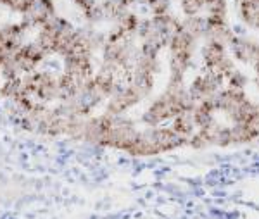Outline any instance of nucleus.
<instances>
[{"label":"nucleus","instance_id":"f257e3e1","mask_svg":"<svg viewBox=\"0 0 259 219\" xmlns=\"http://www.w3.org/2000/svg\"><path fill=\"white\" fill-rule=\"evenodd\" d=\"M194 105L195 102L187 92L185 79L168 78V85H166L164 92L157 95L142 112L140 123H144L145 128L162 126L168 121H173L183 111L194 109Z\"/></svg>","mask_w":259,"mask_h":219},{"label":"nucleus","instance_id":"f03ea898","mask_svg":"<svg viewBox=\"0 0 259 219\" xmlns=\"http://www.w3.org/2000/svg\"><path fill=\"white\" fill-rule=\"evenodd\" d=\"M187 143L189 140L173 132L171 126H154V128L140 129L135 143L130 147L126 154L133 157H154V155L182 149Z\"/></svg>","mask_w":259,"mask_h":219},{"label":"nucleus","instance_id":"7ed1b4c3","mask_svg":"<svg viewBox=\"0 0 259 219\" xmlns=\"http://www.w3.org/2000/svg\"><path fill=\"white\" fill-rule=\"evenodd\" d=\"M76 28L62 16H56L38 28L35 41L47 52V56H59L61 59L68 56L73 47Z\"/></svg>","mask_w":259,"mask_h":219},{"label":"nucleus","instance_id":"20e7f679","mask_svg":"<svg viewBox=\"0 0 259 219\" xmlns=\"http://www.w3.org/2000/svg\"><path fill=\"white\" fill-rule=\"evenodd\" d=\"M21 92L36 104L52 105L59 102L57 74L49 69H38L21 78Z\"/></svg>","mask_w":259,"mask_h":219},{"label":"nucleus","instance_id":"39448f33","mask_svg":"<svg viewBox=\"0 0 259 219\" xmlns=\"http://www.w3.org/2000/svg\"><path fill=\"white\" fill-rule=\"evenodd\" d=\"M166 49H168L169 54L168 78L185 79V73L194 64V56H195V50H197V40H194L189 33L180 29L177 35L171 38Z\"/></svg>","mask_w":259,"mask_h":219},{"label":"nucleus","instance_id":"423d86ee","mask_svg":"<svg viewBox=\"0 0 259 219\" xmlns=\"http://www.w3.org/2000/svg\"><path fill=\"white\" fill-rule=\"evenodd\" d=\"M140 129L135 124V121L128 119L126 116H109L107 114V124L106 133H104V140L100 149H111L119 150V152L126 154L130 147L135 143L139 137Z\"/></svg>","mask_w":259,"mask_h":219},{"label":"nucleus","instance_id":"0eeeda50","mask_svg":"<svg viewBox=\"0 0 259 219\" xmlns=\"http://www.w3.org/2000/svg\"><path fill=\"white\" fill-rule=\"evenodd\" d=\"M95 71V56L90 52H69L62 57V73L69 74L81 85L89 83L94 78Z\"/></svg>","mask_w":259,"mask_h":219},{"label":"nucleus","instance_id":"6e6552de","mask_svg":"<svg viewBox=\"0 0 259 219\" xmlns=\"http://www.w3.org/2000/svg\"><path fill=\"white\" fill-rule=\"evenodd\" d=\"M142 100H144V97L128 83V85L118 88V90L106 100V104H104V112L109 116H124L128 111L137 107Z\"/></svg>","mask_w":259,"mask_h":219},{"label":"nucleus","instance_id":"1a4fd4ad","mask_svg":"<svg viewBox=\"0 0 259 219\" xmlns=\"http://www.w3.org/2000/svg\"><path fill=\"white\" fill-rule=\"evenodd\" d=\"M223 83H225L223 76L212 73V71L204 69V73L197 74V76L190 81V85H187V92H189L190 99L197 104L200 100L207 99V97L218 94L221 90V86H223Z\"/></svg>","mask_w":259,"mask_h":219},{"label":"nucleus","instance_id":"9d476101","mask_svg":"<svg viewBox=\"0 0 259 219\" xmlns=\"http://www.w3.org/2000/svg\"><path fill=\"white\" fill-rule=\"evenodd\" d=\"M47 57H49L47 52H45L35 40H31V41H26V43L12 56V61L18 66L19 73L24 76V74H30L33 71H38L40 66L44 64Z\"/></svg>","mask_w":259,"mask_h":219},{"label":"nucleus","instance_id":"9b49d317","mask_svg":"<svg viewBox=\"0 0 259 219\" xmlns=\"http://www.w3.org/2000/svg\"><path fill=\"white\" fill-rule=\"evenodd\" d=\"M28 29L21 23H9L0 26V56L12 57L26 43Z\"/></svg>","mask_w":259,"mask_h":219},{"label":"nucleus","instance_id":"f8f14e48","mask_svg":"<svg viewBox=\"0 0 259 219\" xmlns=\"http://www.w3.org/2000/svg\"><path fill=\"white\" fill-rule=\"evenodd\" d=\"M56 16L57 11L54 0H31L28 11L23 14L21 24L30 31L31 28H41L45 23H49Z\"/></svg>","mask_w":259,"mask_h":219},{"label":"nucleus","instance_id":"ddd939ff","mask_svg":"<svg viewBox=\"0 0 259 219\" xmlns=\"http://www.w3.org/2000/svg\"><path fill=\"white\" fill-rule=\"evenodd\" d=\"M230 56L233 61L240 62L244 66L252 67L259 59V43L254 41L252 38H245V36H233V40L228 45Z\"/></svg>","mask_w":259,"mask_h":219},{"label":"nucleus","instance_id":"4468645a","mask_svg":"<svg viewBox=\"0 0 259 219\" xmlns=\"http://www.w3.org/2000/svg\"><path fill=\"white\" fill-rule=\"evenodd\" d=\"M150 23L156 28V31L162 36V40L166 41V45L169 43L171 38L182 29V21L173 14H162V16H152Z\"/></svg>","mask_w":259,"mask_h":219},{"label":"nucleus","instance_id":"2eb2a0df","mask_svg":"<svg viewBox=\"0 0 259 219\" xmlns=\"http://www.w3.org/2000/svg\"><path fill=\"white\" fill-rule=\"evenodd\" d=\"M227 56H228L227 47L214 40H206L202 47H200V57H202V62L206 69H214V67H218V64Z\"/></svg>","mask_w":259,"mask_h":219},{"label":"nucleus","instance_id":"dca6fc26","mask_svg":"<svg viewBox=\"0 0 259 219\" xmlns=\"http://www.w3.org/2000/svg\"><path fill=\"white\" fill-rule=\"evenodd\" d=\"M206 19H207L206 40H214V41H218V43L225 45V47H228L230 41L235 36V31L228 26L225 19H209V18H206Z\"/></svg>","mask_w":259,"mask_h":219},{"label":"nucleus","instance_id":"f3484780","mask_svg":"<svg viewBox=\"0 0 259 219\" xmlns=\"http://www.w3.org/2000/svg\"><path fill=\"white\" fill-rule=\"evenodd\" d=\"M171 129L173 132H177L180 137L183 138H189L197 132V126H195V121H194V112L190 111H183L182 114H178L175 117L173 121H171Z\"/></svg>","mask_w":259,"mask_h":219},{"label":"nucleus","instance_id":"a211bd4d","mask_svg":"<svg viewBox=\"0 0 259 219\" xmlns=\"http://www.w3.org/2000/svg\"><path fill=\"white\" fill-rule=\"evenodd\" d=\"M182 29L189 33L194 40H206L207 36V19L202 16H190L182 21Z\"/></svg>","mask_w":259,"mask_h":219},{"label":"nucleus","instance_id":"6ab92c4d","mask_svg":"<svg viewBox=\"0 0 259 219\" xmlns=\"http://www.w3.org/2000/svg\"><path fill=\"white\" fill-rule=\"evenodd\" d=\"M140 21L142 19L139 18V14H137V12H132L130 9H126L118 18V21L114 23V26L123 29V31L128 33V35L137 36V31H139V26H140Z\"/></svg>","mask_w":259,"mask_h":219},{"label":"nucleus","instance_id":"aec40b11","mask_svg":"<svg viewBox=\"0 0 259 219\" xmlns=\"http://www.w3.org/2000/svg\"><path fill=\"white\" fill-rule=\"evenodd\" d=\"M230 133H232V145H245L256 140L244 123L230 124Z\"/></svg>","mask_w":259,"mask_h":219},{"label":"nucleus","instance_id":"412c9836","mask_svg":"<svg viewBox=\"0 0 259 219\" xmlns=\"http://www.w3.org/2000/svg\"><path fill=\"white\" fill-rule=\"evenodd\" d=\"M240 18L249 28L259 29V6L249 2H240Z\"/></svg>","mask_w":259,"mask_h":219},{"label":"nucleus","instance_id":"4be33fe9","mask_svg":"<svg viewBox=\"0 0 259 219\" xmlns=\"http://www.w3.org/2000/svg\"><path fill=\"white\" fill-rule=\"evenodd\" d=\"M21 94V78L16 79H2L0 81V97L6 100H12Z\"/></svg>","mask_w":259,"mask_h":219},{"label":"nucleus","instance_id":"5701e85b","mask_svg":"<svg viewBox=\"0 0 259 219\" xmlns=\"http://www.w3.org/2000/svg\"><path fill=\"white\" fill-rule=\"evenodd\" d=\"M225 81L228 83V88H237V90H245V86L249 85V78L245 76V73H242L240 69H233L232 73L225 78Z\"/></svg>","mask_w":259,"mask_h":219},{"label":"nucleus","instance_id":"b1692460","mask_svg":"<svg viewBox=\"0 0 259 219\" xmlns=\"http://www.w3.org/2000/svg\"><path fill=\"white\" fill-rule=\"evenodd\" d=\"M180 7L187 18L199 16V12L204 9V0H180Z\"/></svg>","mask_w":259,"mask_h":219},{"label":"nucleus","instance_id":"393cba45","mask_svg":"<svg viewBox=\"0 0 259 219\" xmlns=\"http://www.w3.org/2000/svg\"><path fill=\"white\" fill-rule=\"evenodd\" d=\"M30 2L31 0H0V6L9 9L11 12L23 16L28 11V7H30Z\"/></svg>","mask_w":259,"mask_h":219},{"label":"nucleus","instance_id":"a878e982","mask_svg":"<svg viewBox=\"0 0 259 219\" xmlns=\"http://www.w3.org/2000/svg\"><path fill=\"white\" fill-rule=\"evenodd\" d=\"M147 7L152 12V16H162L169 12V4L171 0H145Z\"/></svg>","mask_w":259,"mask_h":219},{"label":"nucleus","instance_id":"bb28decb","mask_svg":"<svg viewBox=\"0 0 259 219\" xmlns=\"http://www.w3.org/2000/svg\"><path fill=\"white\" fill-rule=\"evenodd\" d=\"M73 4L81 11V14H85V12L94 9L95 6H99L97 0H73Z\"/></svg>","mask_w":259,"mask_h":219},{"label":"nucleus","instance_id":"cd10ccee","mask_svg":"<svg viewBox=\"0 0 259 219\" xmlns=\"http://www.w3.org/2000/svg\"><path fill=\"white\" fill-rule=\"evenodd\" d=\"M252 69H254V73H256V86H257V90H259V59H257V62L252 66Z\"/></svg>","mask_w":259,"mask_h":219},{"label":"nucleus","instance_id":"c85d7f7f","mask_svg":"<svg viewBox=\"0 0 259 219\" xmlns=\"http://www.w3.org/2000/svg\"><path fill=\"white\" fill-rule=\"evenodd\" d=\"M240 2H249V4H254V6H259V0H240Z\"/></svg>","mask_w":259,"mask_h":219}]
</instances>
